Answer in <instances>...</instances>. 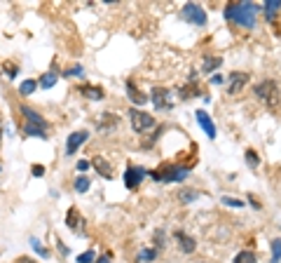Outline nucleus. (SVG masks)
I'll return each instance as SVG.
<instances>
[{
	"label": "nucleus",
	"mask_w": 281,
	"mask_h": 263,
	"mask_svg": "<svg viewBox=\"0 0 281 263\" xmlns=\"http://www.w3.org/2000/svg\"><path fill=\"white\" fill-rule=\"evenodd\" d=\"M258 12H260V7L253 5V2H230L223 14L232 24H239V26H244V28H253Z\"/></svg>",
	"instance_id": "obj_1"
},
{
	"label": "nucleus",
	"mask_w": 281,
	"mask_h": 263,
	"mask_svg": "<svg viewBox=\"0 0 281 263\" xmlns=\"http://www.w3.org/2000/svg\"><path fill=\"white\" fill-rule=\"evenodd\" d=\"M21 115H24V120H26V127H24V134L26 136H38V139H43V141H47L49 139V125H47V120L38 113L35 108H31V106H21Z\"/></svg>",
	"instance_id": "obj_2"
},
{
	"label": "nucleus",
	"mask_w": 281,
	"mask_h": 263,
	"mask_svg": "<svg viewBox=\"0 0 281 263\" xmlns=\"http://www.w3.org/2000/svg\"><path fill=\"white\" fill-rule=\"evenodd\" d=\"M253 94L258 99L263 101L267 108H277L281 104V92H279V85L274 80H260L253 85Z\"/></svg>",
	"instance_id": "obj_3"
},
{
	"label": "nucleus",
	"mask_w": 281,
	"mask_h": 263,
	"mask_svg": "<svg viewBox=\"0 0 281 263\" xmlns=\"http://www.w3.org/2000/svg\"><path fill=\"white\" fill-rule=\"evenodd\" d=\"M150 176L157 179V181H164V183H176V181H183V179L190 176V167H187V164H176V167H169L164 172H152Z\"/></svg>",
	"instance_id": "obj_4"
},
{
	"label": "nucleus",
	"mask_w": 281,
	"mask_h": 263,
	"mask_svg": "<svg viewBox=\"0 0 281 263\" xmlns=\"http://www.w3.org/2000/svg\"><path fill=\"white\" fill-rule=\"evenodd\" d=\"M129 120H132V127H134L136 134H143L145 129L155 127V118H152L150 113H145V110H140V108H132V110H129Z\"/></svg>",
	"instance_id": "obj_5"
},
{
	"label": "nucleus",
	"mask_w": 281,
	"mask_h": 263,
	"mask_svg": "<svg viewBox=\"0 0 281 263\" xmlns=\"http://www.w3.org/2000/svg\"><path fill=\"white\" fill-rule=\"evenodd\" d=\"M181 19L187 21V24H194V26H204L206 24V12L197 2H185L183 9H181Z\"/></svg>",
	"instance_id": "obj_6"
},
{
	"label": "nucleus",
	"mask_w": 281,
	"mask_h": 263,
	"mask_svg": "<svg viewBox=\"0 0 281 263\" xmlns=\"http://www.w3.org/2000/svg\"><path fill=\"white\" fill-rule=\"evenodd\" d=\"M150 101L155 104L157 110H171L174 108V99H171V92L167 87H155L150 94Z\"/></svg>",
	"instance_id": "obj_7"
},
{
	"label": "nucleus",
	"mask_w": 281,
	"mask_h": 263,
	"mask_svg": "<svg viewBox=\"0 0 281 263\" xmlns=\"http://www.w3.org/2000/svg\"><path fill=\"white\" fill-rule=\"evenodd\" d=\"M145 174H148V169H143V167H129V169L124 172V186H127L129 191L139 188L140 181L145 179Z\"/></svg>",
	"instance_id": "obj_8"
},
{
	"label": "nucleus",
	"mask_w": 281,
	"mask_h": 263,
	"mask_svg": "<svg viewBox=\"0 0 281 263\" xmlns=\"http://www.w3.org/2000/svg\"><path fill=\"white\" fill-rule=\"evenodd\" d=\"M87 139H89L87 129H78V132L68 134V141H66V155H75V153H78V148L85 144Z\"/></svg>",
	"instance_id": "obj_9"
},
{
	"label": "nucleus",
	"mask_w": 281,
	"mask_h": 263,
	"mask_svg": "<svg viewBox=\"0 0 281 263\" xmlns=\"http://www.w3.org/2000/svg\"><path fill=\"white\" fill-rule=\"evenodd\" d=\"M248 80H251V75H248V73H244V71H234V73H232V75H230V87H228L230 97L239 94V92L244 90V85Z\"/></svg>",
	"instance_id": "obj_10"
},
{
	"label": "nucleus",
	"mask_w": 281,
	"mask_h": 263,
	"mask_svg": "<svg viewBox=\"0 0 281 263\" xmlns=\"http://www.w3.org/2000/svg\"><path fill=\"white\" fill-rule=\"evenodd\" d=\"M66 226L73 230V233H82V228H85V218L80 214L78 207H70L68 214H66Z\"/></svg>",
	"instance_id": "obj_11"
},
{
	"label": "nucleus",
	"mask_w": 281,
	"mask_h": 263,
	"mask_svg": "<svg viewBox=\"0 0 281 263\" xmlns=\"http://www.w3.org/2000/svg\"><path fill=\"white\" fill-rule=\"evenodd\" d=\"M176 242H178V247H181L183 254H192L194 249H197V240H194L192 235L183 233V230H176Z\"/></svg>",
	"instance_id": "obj_12"
},
{
	"label": "nucleus",
	"mask_w": 281,
	"mask_h": 263,
	"mask_svg": "<svg viewBox=\"0 0 281 263\" xmlns=\"http://www.w3.org/2000/svg\"><path fill=\"white\" fill-rule=\"evenodd\" d=\"M194 118H197L199 127L206 132L209 139H216V125H213V120H211V115L206 113V110H197V113H194Z\"/></svg>",
	"instance_id": "obj_13"
},
{
	"label": "nucleus",
	"mask_w": 281,
	"mask_h": 263,
	"mask_svg": "<svg viewBox=\"0 0 281 263\" xmlns=\"http://www.w3.org/2000/svg\"><path fill=\"white\" fill-rule=\"evenodd\" d=\"M127 94H129V101H132V104H136V106H145V104L150 101V97H145L140 90H136L134 80H127Z\"/></svg>",
	"instance_id": "obj_14"
},
{
	"label": "nucleus",
	"mask_w": 281,
	"mask_h": 263,
	"mask_svg": "<svg viewBox=\"0 0 281 263\" xmlns=\"http://www.w3.org/2000/svg\"><path fill=\"white\" fill-rule=\"evenodd\" d=\"M80 92H82L87 99H92V101H101L105 97L103 87H98V85H82V87H80Z\"/></svg>",
	"instance_id": "obj_15"
},
{
	"label": "nucleus",
	"mask_w": 281,
	"mask_h": 263,
	"mask_svg": "<svg viewBox=\"0 0 281 263\" xmlns=\"http://www.w3.org/2000/svg\"><path fill=\"white\" fill-rule=\"evenodd\" d=\"M92 164L96 167V172L101 174V176H105V179H110V176H113V167H110V162H108L105 158H101V155H94Z\"/></svg>",
	"instance_id": "obj_16"
},
{
	"label": "nucleus",
	"mask_w": 281,
	"mask_h": 263,
	"mask_svg": "<svg viewBox=\"0 0 281 263\" xmlns=\"http://www.w3.org/2000/svg\"><path fill=\"white\" fill-rule=\"evenodd\" d=\"M96 127H98V132H113L115 127H117V118H115L113 113H103V118L96 122Z\"/></svg>",
	"instance_id": "obj_17"
},
{
	"label": "nucleus",
	"mask_w": 281,
	"mask_h": 263,
	"mask_svg": "<svg viewBox=\"0 0 281 263\" xmlns=\"http://www.w3.org/2000/svg\"><path fill=\"white\" fill-rule=\"evenodd\" d=\"M220 66H223V59H220V56H204L202 71L209 73V75H213V73H218Z\"/></svg>",
	"instance_id": "obj_18"
},
{
	"label": "nucleus",
	"mask_w": 281,
	"mask_h": 263,
	"mask_svg": "<svg viewBox=\"0 0 281 263\" xmlns=\"http://www.w3.org/2000/svg\"><path fill=\"white\" fill-rule=\"evenodd\" d=\"M159 254V249L157 247H148V249H140L139 256H136V263H150V261H155Z\"/></svg>",
	"instance_id": "obj_19"
},
{
	"label": "nucleus",
	"mask_w": 281,
	"mask_h": 263,
	"mask_svg": "<svg viewBox=\"0 0 281 263\" xmlns=\"http://www.w3.org/2000/svg\"><path fill=\"white\" fill-rule=\"evenodd\" d=\"M56 80H59V78H56V73L49 71V73H45V75H40V80H38V85H40L43 90H52L54 85H56Z\"/></svg>",
	"instance_id": "obj_20"
},
{
	"label": "nucleus",
	"mask_w": 281,
	"mask_h": 263,
	"mask_svg": "<svg viewBox=\"0 0 281 263\" xmlns=\"http://www.w3.org/2000/svg\"><path fill=\"white\" fill-rule=\"evenodd\" d=\"M263 9H265V17H267V21H272L274 14L281 9V0H267Z\"/></svg>",
	"instance_id": "obj_21"
},
{
	"label": "nucleus",
	"mask_w": 281,
	"mask_h": 263,
	"mask_svg": "<svg viewBox=\"0 0 281 263\" xmlns=\"http://www.w3.org/2000/svg\"><path fill=\"white\" fill-rule=\"evenodd\" d=\"M35 87H38V80H33V78H28V80H24L21 85H19V94L21 97H28V94H33Z\"/></svg>",
	"instance_id": "obj_22"
},
{
	"label": "nucleus",
	"mask_w": 281,
	"mask_h": 263,
	"mask_svg": "<svg viewBox=\"0 0 281 263\" xmlns=\"http://www.w3.org/2000/svg\"><path fill=\"white\" fill-rule=\"evenodd\" d=\"M89 186H92V183H89V179L85 176V174H80L78 179L73 181V188H75V193H87Z\"/></svg>",
	"instance_id": "obj_23"
},
{
	"label": "nucleus",
	"mask_w": 281,
	"mask_h": 263,
	"mask_svg": "<svg viewBox=\"0 0 281 263\" xmlns=\"http://www.w3.org/2000/svg\"><path fill=\"white\" fill-rule=\"evenodd\" d=\"M197 85H194V82H190V85H185V87H181V90H178V97H181V99H192L194 94H197Z\"/></svg>",
	"instance_id": "obj_24"
},
{
	"label": "nucleus",
	"mask_w": 281,
	"mask_h": 263,
	"mask_svg": "<svg viewBox=\"0 0 281 263\" xmlns=\"http://www.w3.org/2000/svg\"><path fill=\"white\" fill-rule=\"evenodd\" d=\"M246 164H248L251 169H255V167L260 164V155L255 153L253 148H248V151H246Z\"/></svg>",
	"instance_id": "obj_25"
},
{
	"label": "nucleus",
	"mask_w": 281,
	"mask_h": 263,
	"mask_svg": "<svg viewBox=\"0 0 281 263\" xmlns=\"http://www.w3.org/2000/svg\"><path fill=\"white\" fill-rule=\"evenodd\" d=\"M197 198H199V193L192 191V188H187V191H181V193H178V200H181L183 205H187V202H192V200H197Z\"/></svg>",
	"instance_id": "obj_26"
},
{
	"label": "nucleus",
	"mask_w": 281,
	"mask_h": 263,
	"mask_svg": "<svg viewBox=\"0 0 281 263\" xmlns=\"http://www.w3.org/2000/svg\"><path fill=\"white\" fill-rule=\"evenodd\" d=\"M234 263H258V261H255L253 252H239V254L234 256Z\"/></svg>",
	"instance_id": "obj_27"
},
{
	"label": "nucleus",
	"mask_w": 281,
	"mask_h": 263,
	"mask_svg": "<svg viewBox=\"0 0 281 263\" xmlns=\"http://www.w3.org/2000/svg\"><path fill=\"white\" fill-rule=\"evenodd\" d=\"M281 261V237H274L272 240V263Z\"/></svg>",
	"instance_id": "obj_28"
},
{
	"label": "nucleus",
	"mask_w": 281,
	"mask_h": 263,
	"mask_svg": "<svg viewBox=\"0 0 281 263\" xmlns=\"http://www.w3.org/2000/svg\"><path fill=\"white\" fill-rule=\"evenodd\" d=\"M223 205H225V207H234V209H241L246 205L244 200H237V198H228V195H225V198H223Z\"/></svg>",
	"instance_id": "obj_29"
},
{
	"label": "nucleus",
	"mask_w": 281,
	"mask_h": 263,
	"mask_svg": "<svg viewBox=\"0 0 281 263\" xmlns=\"http://www.w3.org/2000/svg\"><path fill=\"white\" fill-rule=\"evenodd\" d=\"M70 75H80V78H82V75H85V68H82V66H70V68L63 71V78H70Z\"/></svg>",
	"instance_id": "obj_30"
},
{
	"label": "nucleus",
	"mask_w": 281,
	"mask_h": 263,
	"mask_svg": "<svg viewBox=\"0 0 281 263\" xmlns=\"http://www.w3.org/2000/svg\"><path fill=\"white\" fill-rule=\"evenodd\" d=\"M31 245H33L35 254H40V256H47V249H45V247L40 245V240H38V237H31Z\"/></svg>",
	"instance_id": "obj_31"
},
{
	"label": "nucleus",
	"mask_w": 281,
	"mask_h": 263,
	"mask_svg": "<svg viewBox=\"0 0 281 263\" xmlns=\"http://www.w3.org/2000/svg\"><path fill=\"white\" fill-rule=\"evenodd\" d=\"M96 261V256H94V252H85V254L78 256V263H94Z\"/></svg>",
	"instance_id": "obj_32"
},
{
	"label": "nucleus",
	"mask_w": 281,
	"mask_h": 263,
	"mask_svg": "<svg viewBox=\"0 0 281 263\" xmlns=\"http://www.w3.org/2000/svg\"><path fill=\"white\" fill-rule=\"evenodd\" d=\"M89 167H92L89 160H78V162H75V169H78V172H87Z\"/></svg>",
	"instance_id": "obj_33"
},
{
	"label": "nucleus",
	"mask_w": 281,
	"mask_h": 263,
	"mask_svg": "<svg viewBox=\"0 0 281 263\" xmlns=\"http://www.w3.org/2000/svg\"><path fill=\"white\" fill-rule=\"evenodd\" d=\"M5 73H7V78H9V80H12V78H14V75H17V73H19V66L17 64H12V66H5Z\"/></svg>",
	"instance_id": "obj_34"
},
{
	"label": "nucleus",
	"mask_w": 281,
	"mask_h": 263,
	"mask_svg": "<svg viewBox=\"0 0 281 263\" xmlns=\"http://www.w3.org/2000/svg\"><path fill=\"white\" fill-rule=\"evenodd\" d=\"M209 82H211V85H223V82H225V78H223L220 73H213V75L209 78Z\"/></svg>",
	"instance_id": "obj_35"
},
{
	"label": "nucleus",
	"mask_w": 281,
	"mask_h": 263,
	"mask_svg": "<svg viewBox=\"0 0 281 263\" xmlns=\"http://www.w3.org/2000/svg\"><path fill=\"white\" fill-rule=\"evenodd\" d=\"M31 172H33V176H43L45 167H43V164H33V167H31Z\"/></svg>",
	"instance_id": "obj_36"
},
{
	"label": "nucleus",
	"mask_w": 281,
	"mask_h": 263,
	"mask_svg": "<svg viewBox=\"0 0 281 263\" xmlns=\"http://www.w3.org/2000/svg\"><path fill=\"white\" fill-rule=\"evenodd\" d=\"M155 242H157V249H162V245H164V233H162V230L155 233Z\"/></svg>",
	"instance_id": "obj_37"
},
{
	"label": "nucleus",
	"mask_w": 281,
	"mask_h": 263,
	"mask_svg": "<svg viewBox=\"0 0 281 263\" xmlns=\"http://www.w3.org/2000/svg\"><path fill=\"white\" fill-rule=\"evenodd\" d=\"M94 263H110V256H98Z\"/></svg>",
	"instance_id": "obj_38"
},
{
	"label": "nucleus",
	"mask_w": 281,
	"mask_h": 263,
	"mask_svg": "<svg viewBox=\"0 0 281 263\" xmlns=\"http://www.w3.org/2000/svg\"><path fill=\"white\" fill-rule=\"evenodd\" d=\"M248 202H251V205H253L255 209H260V202H258V200H253V195H251V198H248Z\"/></svg>",
	"instance_id": "obj_39"
},
{
	"label": "nucleus",
	"mask_w": 281,
	"mask_h": 263,
	"mask_svg": "<svg viewBox=\"0 0 281 263\" xmlns=\"http://www.w3.org/2000/svg\"><path fill=\"white\" fill-rule=\"evenodd\" d=\"M59 252H61V254H66V256H68V247H63L61 242H59Z\"/></svg>",
	"instance_id": "obj_40"
},
{
	"label": "nucleus",
	"mask_w": 281,
	"mask_h": 263,
	"mask_svg": "<svg viewBox=\"0 0 281 263\" xmlns=\"http://www.w3.org/2000/svg\"><path fill=\"white\" fill-rule=\"evenodd\" d=\"M2 134H5V125H2V120H0V144H2Z\"/></svg>",
	"instance_id": "obj_41"
},
{
	"label": "nucleus",
	"mask_w": 281,
	"mask_h": 263,
	"mask_svg": "<svg viewBox=\"0 0 281 263\" xmlns=\"http://www.w3.org/2000/svg\"><path fill=\"white\" fill-rule=\"evenodd\" d=\"M17 263H35V261H33V259H19Z\"/></svg>",
	"instance_id": "obj_42"
},
{
	"label": "nucleus",
	"mask_w": 281,
	"mask_h": 263,
	"mask_svg": "<svg viewBox=\"0 0 281 263\" xmlns=\"http://www.w3.org/2000/svg\"><path fill=\"white\" fill-rule=\"evenodd\" d=\"M0 172H2V167H0Z\"/></svg>",
	"instance_id": "obj_43"
}]
</instances>
